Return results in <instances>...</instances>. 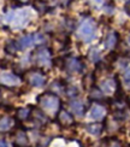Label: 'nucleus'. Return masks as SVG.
Wrapping results in <instances>:
<instances>
[{
    "mask_svg": "<svg viewBox=\"0 0 130 147\" xmlns=\"http://www.w3.org/2000/svg\"><path fill=\"white\" fill-rule=\"evenodd\" d=\"M36 102H38V106L47 116L48 115L57 116L59 110L61 109L60 98L58 95L51 93V92H46V93H42V94L38 95V98H36Z\"/></svg>",
    "mask_w": 130,
    "mask_h": 147,
    "instance_id": "nucleus-1",
    "label": "nucleus"
},
{
    "mask_svg": "<svg viewBox=\"0 0 130 147\" xmlns=\"http://www.w3.org/2000/svg\"><path fill=\"white\" fill-rule=\"evenodd\" d=\"M32 60L38 68H49L52 65L51 51L46 46H40L32 53Z\"/></svg>",
    "mask_w": 130,
    "mask_h": 147,
    "instance_id": "nucleus-2",
    "label": "nucleus"
},
{
    "mask_svg": "<svg viewBox=\"0 0 130 147\" xmlns=\"http://www.w3.org/2000/svg\"><path fill=\"white\" fill-rule=\"evenodd\" d=\"M95 30H96V26H95V22L92 20V18H88L86 20L81 26L78 28V32H77V36L78 39L88 44L90 42L95 36Z\"/></svg>",
    "mask_w": 130,
    "mask_h": 147,
    "instance_id": "nucleus-3",
    "label": "nucleus"
},
{
    "mask_svg": "<svg viewBox=\"0 0 130 147\" xmlns=\"http://www.w3.org/2000/svg\"><path fill=\"white\" fill-rule=\"evenodd\" d=\"M26 81L32 86V87L40 88V87H43V86L46 84L47 78L45 76V74H43L41 70L34 69V70H30L26 74Z\"/></svg>",
    "mask_w": 130,
    "mask_h": 147,
    "instance_id": "nucleus-4",
    "label": "nucleus"
},
{
    "mask_svg": "<svg viewBox=\"0 0 130 147\" xmlns=\"http://www.w3.org/2000/svg\"><path fill=\"white\" fill-rule=\"evenodd\" d=\"M29 121L36 127H43L48 124L49 118L39 106H32V113H30Z\"/></svg>",
    "mask_w": 130,
    "mask_h": 147,
    "instance_id": "nucleus-5",
    "label": "nucleus"
},
{
    "mask_svg": "<svg viewBox=\"0 0 130 147\" xmlns=\"http://www.w3.org/2000/svg\"><path fill=\"white\" fill-rule=\"evenodd\" d=\"M22 83V77L18 76L17 74L13 72H3L0 74V84H3L4 87L12 88L17 87Z\"/></svg>",
    "mask_w": 130,
    "mask_h": 147,
    "instance_id": "nucleus-6",
    "label": "nucleus"
},
{
    "mask_svg": "<svg viewBox=\"0 0 130 147\" xmlns=\"http://www.w3.org/2000/svg\"><path fill=\"white\" fill-rule=\"evenodd\" d=\"M57 122L60 127L63 128H69V127H72L75 124V118H73V115L69 111H66L65 109L61 107L59 110V112L57 113Z\"/></svg>",
    "mask_w": 130,
    "mask_h": 147,
    "instance_id": "nucleus-7",
    "label": "nucleus"
},
{
    "mask_svg": "<svg viewBox=\"0 0 130 147\" xmlns=\"http://www.w3.org/2000/svg\"><path fill=\"white\" fill-rule=\"evenodd\" d=\"M64 69L70 74H78L83 70V63L76 57H65Z\"/></svg>",
    "mask_w": 130,
    "mask_h": 147,
    "instance_id": "nucleus-8",
    "label": "nucleus"
},
{
    "mask_svg": "<svg viewBox=\"0 0 130 147\" xmlns=\"http://www.w3.org/2000/svg\"><path fill=\"white\" fill-rule=\"evenodd\" d=\"M12 141L15 147H29V138L23 129H17L12 134Z\"/></svg>",
    "mask_w": 130,
    "mask_h": 147,
    "instance_id": "nucleus-9",
    "label": "nucleus"
},
{
    "mask_svg": "<svg viewBox=\"0 0 130 147\" xmlns=\"http://www.w3.org/2000/svg\"><path fill=\"white\" fill-rule=\"evenodd\" d=\"M29 20H30V12L27 10H23L13 15L12 22H13L15 28H22L29 22Z\"/></svg>",
    "mask_w": 130,
    "mask_h": 147,
    "instance_id": "nucleus-10",
    "label": "nucleus"
},
{
    "mask_svg": "<svg viewBox=\"0 0 130 147\" xmlns=\"http://www.w3.org/2000/svg\"><path fill=\"white\" fill-rule=\"evenodd\" d=\"M105 115H106V110H105V107L99 102L92 105V107L89 109V117L92 119H95V121L102 119L105 117Z\"/></svg>",
    "mask_w": 130,
    "mask_h": 147,
    "instance_id": "nucleus-11",
    "label": "nucleus"
},
{
    "mask_svg": "<svg viewBox=\"0 0 130 147\" xmlns=\"http://www.w3.org/2000/svg\"><path fill=\"white\" fill-rule=\"evenodd\" d=\"M69 107L71 110V112H73L78 117H83L84 112H86V106L84 104L81 100H77V99H73L69 102Z\"/></svg>",
    "mask_w": 130,
    "mask_h": 147,
    "instance_id": "nucleus-12",
    "label": "nucleus"
},
{
    "mask_svg": "<svg viewBox=\"0 0 130 147\" xmlns=\"http://www.w3.org/2000/svg\"><path fill=\"white\" fill-rule=\"evenodd\" d=\"M119 41V36H118V33L116 32H108L106 38H105V41H104V45H105V48L106 50H113V48L117 46Z\"/></svg>",
    "mask_w": 130,
    "mask_h": 147,
    "instance_id": "nucleus-13",
    "label": "nucleus"
},
{
    "mask_svg": "<svg viewBox=\"0 0 130 147\" xmlns=\"http://www.w3.org/2000/svg\"><path fill=\"white\" fill-rule=\"evenodd\" d=\"M17 45H18V50L20 51H24L29 47L35 46L33 34H28V35H24V36H22V38H20L17 40Z\"/></svg>",
    "mask_w": 130,
    "mask_h": 147,
    "instance_id": "nucleus-14",
    "label": "nucleus"
},
{
    "mask_svg": "<svg viewBox=\"0 0 130 147\" xmlns=\"http://www.w3.org/2000/svg\"><path fill=\"white\" fill-rule=\"evenodd\" d=\"M105 129V123L104 122H99V123H90L86 125L87 133H89L93 136H100L101 133Z\"/></svg>",
    "mask_w": 130,
    "mask_h": 147,
    "instance_id": "nucleus-15",
    "label": "nucleus"
},
{
    "mask_svg": "<svg viewBox=\"0 0 130 147\" xmlns=\"http://www.w3.org/2000/svg\"><path fill=\"white\" fill-rule=\"evenodd\" d=\"M88 99L90 101H94V102H99V101H101L105 99V96H104V93H102V90L100 88H98V87H92L89 89V93H88Z\"/></svg>",
    "mask_w": 130,
    "mask_h": 147,
    "instance_id": "nucleus-16",
    "label": "nucleus"
},
{
    "mask_svg": "<svg viewBox=\"0 0 130 147\" xmlns=\"http://www.w3.org/2000/svg\"><path fill=\"white\" fill-rule=\"evenodd\" d=\"M65 88H66V84H64L63 81H60V80H55L51 83L49 86V92L55 95L58 94H61V93H65Z\"/></svg>",
    "mask_w": 130,
    "mask_h": 147,
    "instance_id": "nucleus-17",
    "label": "nucleus"
},
{
    "mask_svg": "<svg viewBox=\"0 0 130 147\" xmlns=\"http://www.w3.org/2000/svg\"><path fill=\"white\" fill-rule=\"evenodd\" d=\"M30 113H32V106H26V107H20L16 111V118L21 122H24L29 119Z\"/></svg>",
    "mask_w": 130,
    "mask_h": 147,
    "instance_id": "nucleus-18",
    "label": "nucleus"
},
{
    "mask_svg": "<svg viewBox=\"0 0 130 147\" xmlns=\"http://www.w3.org/2000/svg\"><path fill=\"white\" fill-rule=\"evenodd\" d=\"M115 87H116V77H115V80H112V78L104 80L100 84V89L102 92H105V93H113Z\"/></svg>",
    "mask_w": 130,
    "mask_h": 147,
    "instance_id": "nucleus-19",
    "label": "nucleus"
},
{
    "mask_svg": "<svg viewBox=\"0 0 130 147\" xmlns=\"http://www.w3.org/2000/svg\"><path fill=\"white\" fill-rule=\"evenodd\" d=\"M33 9L36 10V12L40 15H45L46 12L49 10V6L45 0H34L33 1Z\"/></svg>",
    "mask_w": 130,
    "mask_h": 147,
    "instance_id": "nucleus-20",
    "label": "nucleus"
},
{
    "mask_svg": "<svg viewBox=\"0 0 130 147\" xmlns=\"http://www.w3.org/2000/svg\"><path fill=\"white\" fill-rule=\"evenodd\" d=\"M13 125V118L10 116H3L0 118V131H7Z\"/></svg>",
    "mask_w": 130,
    "mask_h": 147,
    "instance_id": "nucleus-21",
    "label": "nucleus"
},
{
    "mask_svg": "<svg viewBox=\"0 0 130 147\" xmlns=\"http://www.w3.org/2000/svg\"><path fill=\"white\" fill-rule=\"evenodd\" d=\"M4 50H5V52L7 53V54H16L18 51V45H17V41H13V40H10V41H7L6 42V45H5V47H4Z\"/></svg>",
    "mask_w": 130,
    "mask_h": 147,
    "instance_id": "nucleus-22",
    "label": "nucleus"
},
{
    "mask_svg": "<svg viewBox=\"0 0 130 147\" xmlns=\"http://www.w3.org/2000/svg\"><path fill=\"white\" fill-rule=\"evenodd\" d=\"M100 51L98 50V48L95 47H92L89 52H88V58L92 60V62H94V63H98L99 60H100Z\"/></svg>",
    "mask_w": 130,
    "mask_h": 147,
    "instance_id": "nucleus-23",
    "label": "nucleus"
},
{
    "mask_svg": "<svg viewBox=\"0 0 130 147\" xmlns=\"http://www.w3.org/2000/svg\"><path fill=\"white\" fill-rule=\"evenodd\" d=\"M33 38H34V45L35 46H43L46 42V39H45V35L41 34V33H34L33 34Z\"/></svg>",
    "mask_w": 130,
    "mask_h": 147,
    "instance_id": "nucleus-24",
    "label": "nucleus"
},
{
    "mask_svg": "<svg viewBox=\"0 0 130 147\" xmlns=\"http://www.w3.org/2000/svg\"><path fill=\"white\" fill-rule=\"evenodd\" d=\"M65 93L70 98H76L78 95V89H77V87H75V86H66Z\"/></svg>",
    "mask_w": 130,
    "mask_h": 147,
    "instance_id": "nucleus-25",
    "label": "nucleus"
},
{
    "mask_svg": "<svg viewBox=\"0 0 130 147\" xmlns=\"http://www.w3.org/2000/svg\"><path fill=\"white\" fill-rule=\"evenodd\" d=\"M106 147H122V144L118 139H116V138H112V139H110L108 141H107V145Z\"/></svg>",
    "mask_w": 130,
    "mask_h": 147,
    "instance_id": "nucleus-26",
    "label": "nucleus"
},
{
    "mask_svg": "<svg viewBox=\"0 0 130 147\" xmlns=\"http://www.w3.org/2000/svg\"><path fill=\"white\" fill-rule=\"evenodd\" d=\"M71 0H54V3L57 6H59V7H66V6H69Z\"/></svg>",
    "mask_w": 130,
    "mask_h": 147,
    "instance_id": "nucleus-27",
    "label": "nucleus"
},
{
    "mask_svg": "<svg viewBox=\"0 0 130 147\" xmlns=\"http://www.w3.org/2000/svg\"><path fill=\"white\" fill-rule=\"evenodd\" d=\"M124 10H125V12L128 13V16H130V0H129V1H127V3H125Z\"/></svg>",
    "mask_w": 130,
    "mask_h": 147,
    "instance_id": "nucleus-28",
    "label": "nucleus"
},
{
    "mask_svg": "<svg viewBox=\"0 0 130 147\" xmlns=\"http://www.w3.org/2000/svg\"><path fill=\"white\" fill-rule=\"evenodd\" d=\"M0 147H7V144H6L5 139L3 138H0Z\"/></svg>",
    "mask_w": 130,
    "mask_h": 147,
    "instance_id": "nucleus-29",
    "label": "nucleus"
},
{
    "mask_svg": "<svg viewBox=\"0 0 130 147\" xmlns=\"http://www.w3.org/2000/svg\"><path fill=\"white\" fill-rule=\"evenodd\" d=\"M125 77H127V80L130 81V68H128L127 71H125Z\"/></svg>",
    "mask_w": 130,
    "mask_h": 147,
    "instance_id": "nucleus-30",
    "label": "nucleus"
},
{
    "mask_svg": "<svg viewBox=\"0 0 130 147\" xmlns=\"http://www.w3.org/2000/svg\"><path fill=\"white\" fill-rule=\"evenodd\" d=\"M18 3H20L21 5H23V4H27V3H29V0H17Z\"/></svg>",
    "mask_w": 130,
    "mask_h": 147,
    "instance_id": "nucleus-31",
    "label": "nucleus"
},
{
    "mask_svg": "<svg viewBox=\"0 0 130 147\" xmlns=\"http://www.w3.org/2000/svg\"><path fill=\"white\" fill-rule=\"evenodd\" d=\"M127 100H128V105H129V107H130V95L127 98Z\"/></svg>",
    "mask_w": 130,
    "mask_h": 147,
    "instance_id": "nucleus-32",
    "label": "nucleus"
},
{
    "mask_svg": "<svg viewBox=\"0 0 130 147\" xmlns=\"http://www.w3.org/2000/svg\"><path fill=\"white\" fill-rule=\"evenodd\" d=\"M128 42H129V44H130V35H129V38H128Z\"/></svg>",
    "mask_w": 130,
    "mask_h": 147,
    "instance_id": "nucleus-33",
    "label": "nucleus"
},
{
    "mask_svg": "<svg viewBox=\"0 0 130 147\" xmlns=\"http://www.w3.org/2000/svg\"><path fill=\"white\" fill-rule=\"evenodd\" d=\"M96 1H99V3H101V1H104V0H96Z\"/></svg>",
    "mask_w": 130,
    "mask_h": 147,
    "instance_id": "nucleus-34",
    "label": "nucleus"
},
{
    "mask_svg": "<svg viewBox=\"0 0 130 147\" xmlns=\"http://www.w3.org/2000/svg\"><path fill=\"white\" fill-rule=\"evenodd\" d=\"M127 1H129V0H127Z\"/></svg>",
    "mask_w": 130,
    "mask_h": 147,
    "instance_id": "nucleus-35",
    "label": "nucleus"
}]
</instances>
